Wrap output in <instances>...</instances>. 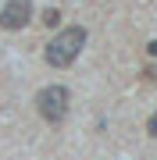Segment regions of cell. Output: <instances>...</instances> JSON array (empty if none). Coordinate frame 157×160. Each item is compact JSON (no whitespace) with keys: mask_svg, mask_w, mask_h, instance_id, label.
<instances>
[{"mask_svg":"<svg viewBox=\"0 0 157 160\" xmlns=\"http://www.w3.org/2000/svg\"><path fill=\"white\" fill-rule=\"evenodd\" d=\"M82 46H86V29H82V25H68V29H61L47 43L43 57H47L50 68H68V64H75V57L82 53Z\"/></svg>","mask_w":157,"mask_h":160,"instance_id":"cell-1","label":"cell"},{"mask_svg":"<svg viewBox=\"0 0 157 160\" xmlns=\"http://www.w3.org/2000/svg\"><path fill=\"white\" fill-rule=\"evenodd\" d=\"M68 103H71V92L64 86H47L36 92V110H39V118L47 125H61L68 118Z\"/></svg>","mask_w":157,"mask_h":160,"instance_id":"cell-2","label":"cell"},{"mask_svg":"<svg viewBox=\"0 0 157 160\" xmlns=\"http://www.w3.org/2000/svg\"><path fill=\"white\" fill-rule=\"evenodd\" d=\"M32 22V0H7L0 7V29L4 32H22Z\"/></svg>","mask_w":157,"mask_h":160,"instance_id":"cell-3","label":"cell"},{"mask_svg":"<svg viewBox=\"0 0 157 160\" xmlns=\"http://www.w3.org/2000/svg\"><path fill=\"white\" fill-rule=\"evenodd\" d=\"M43 25H47V29L61 25V11H57V7H47V11H43Z\"/></svg>","mask_w":157,"mask_h":160,"instance_id":"cell-4","label":"cell"},{"mask_svg":"<svg viewBox=\"0 0 157 160\" xmlns=\"http://www.w3.org/2000/svg\"><path fill=\"white\" fill-rule=\"evenodd\" d=\"M146 135H154V139H157V110L150 114V121H146Z\"/></svg>","mask_w":157,"mask_h":160,"instance_id":"cell-5","label":"cell"},{"mask_svg":"<svg viewBox=\"0 0 157 160\" xmlns=\"http://www.w3.org/2000/svg\"><path fill=\"white\" fill-rule=\"evenodd\" d=\"M146 53H150V57H157V39H154V43H146Z\"/></svg>","mask_w":157,"mask_h":160,"instance_id":"cell-6","label":"cell"}]
</instances>
